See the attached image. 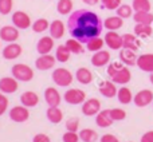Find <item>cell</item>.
<instances>
[{
	"instance_id": "40",
	"label": "cell",
	"mask_w": 153,
	"mask_h": 142,
	"mask_svg": "<svg viewBox=\"0 0 153 142\" xmlns=\"http://www.w3.org/2000/svg\"><path fill=\"white\" fill-rule=\"evenodd\" d=\"M110 117L113 121H124L126 118V111L122 109H110Z\"/></svg>"
},
{
	"instance_id": "6",
	"label": "cell",
	"mask_w": 153,
	"mask_h": 142,
	"mask_svg": "<svg viewBox=\"0 0 153 142\" xmlns=\"http://www.w3.org/2000/svg\"><path fill=\"white\" fill-rule=\"evenodd\" d=\"M63 99L69 105H81L86 101V92L81 89H69L63 94Z\"/></svg>"
},
{
	"instance_id": "25",
	"label": "cell",
	"mask_w": 153,
	"mask_h": 142,
	"mask_svg": "<svg viewBox=\"0 0 153 142\" xmlns=\"http://www.w3.org/2000/svg\"><path fill=\"white\" fill-rule=\"evenodd\" d=\"M75 79L81 84H90L93 82V72L87 67H79L75 71Z\"/></svg>"
},
{
	"instance_id": "26",
	"label": "cell",
	"mask_w": 153,
	"mask_h": 142,
	"mask_svg": "<svg viewBox=\"0 0 153 142\" xmlns=\"http://www.w3.org/2000/svg\"><path fill=\"white\" fill-rule=\"evenodd\" d=\"M46 117H47V119L51 122V124H59V122H62V119H63V113H62V110L58 107V106H48L47 111H46Z\"/></svg>"
},
{
	"instance_id": "11",
	"label": "cell",
	"mask_w": 153,
	"mask_h": 142,
	"mask_svg": "<svg viewBox=\"0 0 153 142\" xmlns=\"http://www.w3.org/2000/svg\"><path fill=\"white\" fill-rule=\"evenodd\" d=\"M105 44L110 50H121L124 46L122 36L116 31H109L105 34Z\"/></svg>"
},
{
	"instance_id": "14",
	"label": "cell",
	"mask_w": 153,
	"mask_h": 142,
	"mask_svg": "<svg viewBox=\"0 0 153 142\" xmlns=\"http://www.w3.org/2000/svg\"><path fill=\"white\" fill-rule=\"evenodd\" d=\"M56 58L54 55H50V54H46V55H40L39 58H36L35 61V67L40 71H47L51 70L54 66H55Z\"/></svg>"
},
{
	"instance_id": "17",
	"label": "cell",
	"mask_w": 153,
	"mask_h": 142,
	"mask_svg": "<svg viewBox=\"0 0 153 142\" xmlns=\"http://www.w3.org/2000/svg\"><path fill=\"white\" fill-rule=\"evenodd\" d=\"M45 101L48 106H59L61 105V101H62V97H61V92L58 91V89L55 87H47L45 90Z\"/></svg>"
},
{
	"instance_id": "39",
	"label": "cell",
	"mask_w": 153,
	"mask_h": 142,
	"mask_svg": "<svg viewBox=\"0 0 153 142\" xmlns=\"http://www.w3.org/2000/svg\"><path fill=\"white\" fill-rule=\"evenodd\" d=\"M13 8V0H0V13L8 15Z\"/></svg>"
},
{
	"instance_id": "37",
	"label": "cell",
	"mask_w": 153,
	"mask_h": 142,
	"mask_svg": "<svg viewBox=\"0 0 153 142\" xmlns=\"http://www.w3.org/2000/svg\"><path fill=\"white\" fill-rule=\"evenodd\" d=\"M79 138L83 142H95L98 140V133L93 129H82L79 132Z\"/></svg>"
},
{
	"instance_id": "31",
	"label": "cell",
	"mask_w": 153,
	"mask_h": 142,
	"mask_svg": "<svg viewBox=\"0 0 153 142\" xmlns=\"http://www.w3.org/2000/svg\"><path fill=\"white\" fill-rule=\"evenodd\" d=\"M73 7H74L73 0H58V3H56V11L61 15H70Z\"/></svg>"
},
{
	"instance_id": "41",
	"label": "cell",
	"mask_w": 153,
	"mask_h": 142,
	"mask_svg": "<svg viewBox=\"0 0 153 142\" xmlns=\"http://www.w3.org/2000/svg\"><path fill=\"white\" fill-rule=\"evenodd\" d=\"M66 130L67 132H78L79 129V119L76 118V117H73V118H69L66 121Z\"/></svg>"
},
{
	"instance_id": "35",
	"label": "cell",
	"mask_w": 153,
	"mask_h": 142,
	"mask_svg": "<svg viewBox=\"0 0 153 142\" xmlns=\"http://www.w3.org/2000/svg\"><path fill=\"white\" fill-rule=\"evenodd\" d=\"M132 7L134 12H151L152 4L149 0H133Z\"/></svg>"
},
{
	"instance_id": "33",
	"label": "cell",
	"mask_w": 153,
	"mask_h": 142,
	"mask_svg": "<svg viewBox=\"0 0 153 142\" xmlns=\"http://www.w3.org/2000/svg\"><path fill=\"white\" fill-rule=\"evenodd\" d=\"M133 20L136 21V24H152L153 13L152 12H134Z\"/></svg>"
},
{
	"instance_id": "10",
	"label": "cell",
	"mask_w": 153,
	"mask_h": 142,
	"mask_svg": "<svg viewBox=\"0 0 153 142\" xmlns=\"http://www.w3.org/2000/svg\"><path fill=\"white\" fill-rule=\"evenodd\" d=\"M133 102H134V105L137 106V107H145V106L151 105L153 102V91L152 90H148V89L140 90V91L134 95Z\"/></svg>"
},
{
	"instance_id": "51",
	"label": "cell",
	"mask_w": 153,
	"mask_h": 142,
	"mask_svg": "<svg viewBox=\"0 0 153 142\" xmlns=\"http://www.w3.org/2000/svg\"><path fill=\"white\" fill-rule=\"evenodd\" d=\"M0 48H1V43H0Z\"/></svg>"
},
{
	"instance_id": "30",
	"label": "cell",
	"mask_w": 153,
	"mask_h": 142,
	"mask_svg": "<svg viewBox=\"0 0 153 142\" xmlns=\"http://www.w3.org/2000/svg\"><path fill=\"white\" fill-rule=\"evenodd\" d=\"M70 56H71V51L67 48L66 44H61V46L56 47L55 58H56L58 62H61V63H66V62L70 59Z\"/></svg>"
},
{
	"instance_id": "15",
	"label": "cell",
	"mask_w": 153,
	"mask_h": 142,
	"mask_svg": "<svg viewBox=\"0 0 153 142\" xmlns=\"http://www.w3.org/2000/svg\"><path fill=\"white\" fill-rule=\"evenodd\" d=\"M54 38L51 36H42L39 40H38L36 43V51L38 54H40V55H46V54H50L51 51H53L54 46H55V43H54Z\"/></svg>"
},
{
	"instance_id": "7",
	"label": "cell",
	"mask_w": 153,
	"mask_h": 142,
	"mask_svg": "<svg viewBox=\"0 0 153 142\" xmlns=\"http://www.w3.org/2000/svg\"><path fill=\"white\" fill-rule=\"evenodd\" d=\"M20 36L19 28H16L15 26H3L0 28V40L5 43H15Z\"/></svg>"
},
{
	"instance_id": "50",
	"label": "cell",
	"mask_w": 153,
	"mask_h": 142,
	"mask_svg": "<svg viewBox=\"0 0 153 142\" xmlns=\"http://www.w3.org/2000/svg\"><path fill=\"white\" fill-rule=\"evenodd\" d=\"M1 97H3V92H1V91H0V98H1Z\"/></svg>"
},
{
	"instance_id": "29",
	"label": "cell",
	"mask_w": 153,
	"mask_h": 142,
	"mask_svg": "<svg viewBox=\"0 0 153 142\" xmlns=\"http://www.w3.org/2000/svg\"><path fill=\"white\" fill-rule=\"evenodd\" d=\"M133 31H134L136 36H137V38H143V39L152 36V34H153L152 24H136Z\"/></svg>"
},
{
	"instance_id": "28",
	"label": "cell",
	"mask_w": 153,
	"mask_h": 142,
	"mask_svg": "<svg viewBox=\"0 0 153 142\" xmlns=\"http://www.w3.org/2000/svg\"><path fill=\"white\" fill-rule=\"evenodd\" d=\"M133 98H134V95L132 94L129 87L124 86V87H121V89H118L117 99H118V102L121 103V105H129V103L133 101Z\"/></svg>"
},
{
	"instance_id": "4",
	"label": "cell",
	"mask_w": 153,
	"mask_h": 142,
	"mask_svg": "<svg viewBox=\"0 0 153 142\" xmlns=\"http://www.w3.org/2000/svg\"><path fill=\"white\" fill-rule=\"evenodd\" d=\"M11 74L19 82H30L34 79V70L24 63H16L11 69Z\"/></svg>"
},
{
	"instance_id": "38",
	"label": "cell",
	"mask_w": 153,
	"mask_h": 142,
	"mask_svg": "<svg viewBox=\"0 0 153 142\" xmlns=\"http://www.w3.org/2000/svg\"><path fill=\"white\" fill-rule=\"evenodd\" d=\"M133 7L132 5H128V4H121L118 8L116 10V12H117V16H120V18H122V19H128V18H130V16L133 15Z\"/></svg>"
},
{
	"instance_id": "32",
	"label": "cell",
	"mask_w": 153,
	"mask_h": 142,
	"mask_svg": "<svg viewBox=\"0 0 153 142\" xmlns=\"http://www.w3.org/2000/svg\"><path fill=\"white\" fill-rule=\"evenodd\" d=\"M103 44H105V39H101L100 36L93 38L86 43V50L90 51V53H97V51L102 50Z\"/></svg>"
},
{
	"instance_id": "48",
	"label": "cell",
	"mask_w": 153,
	"mask_h": 142,
	"mask_svg": "<svg viewBox=\"0 0 153 142\" xmlns=\"http://www.w3.org/2000/svg\"><path fill=\"white\" fill-rule=\"evenodd\" d=\"M82 1H83L85 4H87V5H95V4H98L101 0H82Z\"/></svg>"
},
{
	"instance_id": "13",
	"label": "cell",
	"mask_w": 153,
	"mask_h": 142,
	"mask_svg": "<svg viewBox=\"0 0 153 142\" xmlns=\"http://www.w3.org/2000/svg\"><path fill=\"white\" fill-rule=\"evenodd\" d=\"M22 53H23L22 46L15 42V43H8V44L3 48L1 55H3V58L7 59V61H13V59L19 58V56L22 55Z\"/></svg>"
},
{
	"instance_id": "16",
	"label": "cell",
	"mask_w": 153,
	"mask_h": 142,
	"mask_svg": "<svg viewBox=\"0 0 153 142\" xmlns=\"http://www.w3.org/2000/svg\"><path fill=\"white\" fill-rule=\"evenodd\" d=\"M100 94L105 98H114L118 92V89H117L116 83L113 81H103L100 83Z\"/></svg>"
},
{
	"instance_id": "47",
	"label": "cell",
	"mask_w": 153,
	"mask_h": 142,
	"mask_svg": "<svg viewBox=\"0 0 153 142\" xmlns=\"http://www.w3.org/2000/svg\"><path fill=\"white\" fill-rule=\"evenodd\" d=\"M140 142H153V130H149V132L144 133Z\"/></svg>"
},
{
	"instance_id": "3",
	"label": "cell",
	"mask_w": 153,
	"mask_h": 142,
	"mask_svg": "<svg viewBox=\"0 0 153 142\" xmlns=\"http://www.w3.org/2000/svg\"><path fill=\"white\" fill-rule=\"evenodd\" d=\"M53 82L56 84V86L61 87H69L71 86L73 81H74V76H73L71 71L65 69V67H58L53 71Z\"/></svg>"
},
{
	"instance_id": "27",
	"label": "cell",
	"mask_w": 153,
	"mask_h": 142,
	"mask_svg": "<svg viewBox=\"0 0 153 142\" xmlns=\"http://www.w3.org/2000/svg\"><path fill=\"white\" fill-rule=\"evenodd\" d=\"M122 40H124V46L122 48H128V50L137 51L140 48V40L137 39V36L133 34H125L122 35Z\"/></svg>"
},
{
	"instance_id": "34",
	"label": "cell",
	"mask_w": 153,
	"mask_h": 142,
	"mask_svg": "<svg viewBox=\"0 0 153 142\" xmlns=\"http://www.w3.org/2000/svg\"><path fill=\"white\" fill-rule=\"evenodd\" d=\"M31 28H32V31L36 32V34H42V32L47 31V30L50 28V23H48L47 19L39 18V19H36V20L32 23Z\"/></svg>"
},
{
	"instance_id": "49",
	"label": "cell",
	"mask_w": 153,
	"mask_h": 142,
	"mask_svg": "<svg viewBox=\"0 0 153 142\" xmlns=\"http://www.w3.org/2000/svg\"><path fill=\"white\" fill-rule=\"evenodd\" d=\"M149 81H151V83L153 84V72H151V75H149Z\"/></svg>"
},
{
	"instance_id": "5",
	"label": "cell",
	"mask_w": 153,
	"mask_h": 142,
	"mask_svg": "<svg viewBox=\"0 0 153 142\" xmlns=\"http://www.w3.org/2000/svg\"><path fill=\"white\" fill-rule=\"evenodd\" d=\"M11 21L12 24L19 30H27L32 26V21H31V18L27 12L24 11H15L11 16Z\"/></svg>"
},
{
	"instance_id": "20",
	"label": "cell",
	"mask_w": 153,
	"mask_h": 142,
	"mask_svg": "<svg viewBox=\"0 0 153 142\" xmlns=\"http://www.w3.org/2000/svg\"><path fill=\"white\" fill-rule=\"evenodd\" d=\"M141 71L153 72V54H141L137 58V64Z\"/></svg>"
},
{
	"instance_id": "9",
	"label": "cell",
	"mask_w": 153,
	"mask_h": 142,
	"mask_svg": "<svg viewBox=\"0 0 153 142\" xmlns=\"http://www.w3.org/2000/svg\"><path fill=\"white\" fill-rule=\"evenodd\" d=\"M10 118L11 121L18 122V124H23L30 118V111L28 107L20 105V106H13L10 110Z\"/></svg>"
},
{
	"instance_id": "18",
	"label": "cell",
	"mask_w": 153,
	"mask_h": 142,
	"mask_svg": "<svg viewBox=\"0 0 153 142\" xmlns=\"http://www.w3.org/2000/svg\"><path fill=\"white\" fill-rule=\"evenodd\" d=\"M90 61H91V64L94 67H103L106 64H109V62H110V53L106 50L97 51V53L93 54Z\"/></svg>"
},
{
	"instance_id": "45",
	"label": "cell",
	"mask_w": 153,
	"mask_h": 142,
	"mask_svg": "<svg viewBox=\"0 0 153 142\" xmlns=\"http://www.w3.org/2000/svg\"><path fill=\"white\" fill-rule=\"evenodd\" d=\"M7 109H8V98L3 95V97L0 98V117L7 111Z\"/></svg>"
},
{
	"instance_id": "43",
	"label": "cell",
	"mask_w": 153,
	"mask_h": 142,
	"mask_svg": "<svg viewBox=\"0 0 153 142\" xmlns=\"http://www.w3.org/2000/svg\"><path fill=\"white\" fill-rule=\"evenodd\" d=\"M102 5L106 8V10H110V11H114L121 5V0H101Z\"/></svg>"
},
{
	"instance_id": "42",
	"label": "cell",
	"mask_w": 153,
	"mask_h": 142,
	"mask_svg": "<svg viewBox=\"0 0 153 142\" xmlns=\"http://www.w3.org/2000/svg\"><path fill=\"white\" fill-rule=\"evenodd\" d=\"M62 141L63 142H79L81 138H79V134L75 132H66L63 135H62Z\"/></svg>"
},
{
	"instance_id": "19",
	"label": "cell",
	"mask_w": 153,
	"mask_h": 142,
	"mask_svg": "<svg viewBox=\"0 0 153 142\" xmlns=\"http://www.w3.org/2000/svg\"><path fill=\"white\" fill-rule=\"evenodd\" d=\"M48 31H50L51 38H54V39H62L65 36V34H66V27H65L62 20L55 19L54 21H51Z\"/></svg>"
},
{
	"instance_id": "21",
	"label": "cell",
	"mask_w": 153,
	"mask_h": 142,
	"mask_svg": "<svg viewBox=\"0 0 153 142\" xmlns=\"http://www.w3.org/2000/svg\"><path fill=\"white\" fill-rule=\"evenodd\" d=\"M137 54L133 50H128V48H121L120 50V61L125 64V66H136L137 64Z\"/></svg>"
},
{
	"instance_id": "53",
	"label": "cell",
	"mask_w": 153,
	"mask_h": 142,
	"mask_svg": "<svg viewBox=\"0 0 153 142\" xmlns=\"http://www.w3.org/2000/svg\"><path fill=\"white\" fill-rule=\"evenodd\" d=\"M152 103H153V102H152Z\"/></svg>"
},
{
	"instance_id": "2",
	"label": "cell",
	"mask_w": 153,
	"mask_h": 142,
	"mask_svg": "<svg viewBox=\"0 0 153 142\" xmlns=\"http://www.w3.org/2000/svg\"><path fill=\"white\" fill-rule=\"evenodd\" d=\"M108 75L116 84H126L132 79V72L122 62H113L109 64Z\"/></svg>"
},
{
	"instance_id": "36",
	"label": "cell",
	"mask_w": 153,
	"mask_h": 142,
	"mask_svg": "<svg viewBox=\"0 0 153 142\" xmlns=\"http://www.w3.org/2000/svg\"><path fill=\"white\" fill-rule=\"evenodd\" d=\"M65 44H66L67 48L71 51V54H75V55H76V54H82L85 51L82 43L79 42V40H76L75 38H70V39H67Z\"/></svg>"
},
{
	"instance_id": "12",
	"label": "cell",
	"mask_w": 153,
	"mask_h": 142,
	"mask_svg": "<svg viewBox=\"0 0 153 142\" xmlns=\"http://www.w3.org/2000/svg\"><path fill=\"white\" fill-rule=\"evenodd\" d=\"M19 89V81L13 76H4L0 79V91L3 94H13Z\"/></svg>"
},
{
	"instance_id": "1",
	"label": "cell",
	"mask_w": 153,
	"mask_h": 142,
	"mask_svg": "<svg viewBox=\"0 0 153 142\" xmlns=\"http://www.w3.org/2000/svg\"><path fill=\"white\" fill-rule=\"evenodd\" d=\"M67 28L71 35L81 43H87L90 39L101 35L103 28V21L97 13L89 10L74 11L69 16Z\"/></svg>"
},
{
	"instance_id": "52",
	"label": "cell",
	"mask_w": 153,
	"mask_h": 142,
	"mask_svg": "<svg viewBox=\"0 0 153 142\" xmlns=\"http://www.w3.org/2000/svg\"><path fill=\"white\" fill-rule=\"evenodd\" d=\"M129 142H132V141H129Z\"/></svg>"
},
{
	"instance_id": "44",
	"label": "cell",
	"mask_w": 153,
	"mask_h": 142,
	"mask_svg": "<svg viewBox=\"0 0 153 142\" xmlns=\"http://www.w3.org/2000/svg\"><path fill=\"white\" fill-rule=\"evenodd\" d=\"M32 142H51V138L45 133H38V134L34 135Z\"/></svg>"
},
{
	"instance_id": "8",
	"label": "cell",
	"mask_w": 153,
	"mask_h": 142,
	"mask_svg": "<svg viewBox=\"0 0 153 142\" xmlns=\"http://www.w3.org/2000/svg\"><path fill=\"white\" fill-rule=\"evenodd\" d=\"M101 111V102L97 98H90L82 103V114L86 117H94Z\"/></svg>"
},
{
	"instance_id": "24",
	"label": "cell",
	"mask_w": 153,
	"mask_h": 142,
	"mask_svg": "<svg viewBox=\"0 0 153 142\" xmlns=\"http://www.w3.org/2000/svg\"><path fill=\"white\" fill-rule=\"evenodd\" d=\"M124 26V19L120 18V16H109L103 20V27H105L108 31H117L121 27Z\"/></svg>"
},
{
	"instance_id": "22",
	"label": "cell",
	"mask_w": 153,
	"mask_h": 142,
	"mask_svg": "<svg viewBox=\"0 0 153 142\" xmlns=\"http://www.w3.org/2000/svg\"><path fill=\"white\" fill-rule=\"evenodd\" d=\"M113 119H111L110 117V109H105V110H101L100 113L95 115V124H97L98 127H102V129H105V127H109L111 126V124H113Z\"/></svg>"
},
{
	"instance_id": "23",
	"label": "cell",
	"mask_w": 153,
	"mask_h": 142,
	"mask_svg": "<svg viewBox=\"0 0 153 142\" xmlns=\"http://www.w3.org/2000/svg\"><path fill=\"white\" fill-rule=\"evenodd\" d=\"M20 103L28 109L35 107L39 103V95L34 91H24L20 95Z\"/></svg>"
},
{
	"instance_id": "46",
	"label": "cell",
	"mask_w": 153,
	"mask_h": 142,
	"mask_svg": "<svg viewBox=\"0 0 153 142\" xmlns=\"http://www.w3.org/2000/svg\"><path fill=\"white\" fill-rule=\"evenodd\" d=\"M100 142H120V140L113 134H103L100 138Z\"/></svg>"
}]
</instances>
